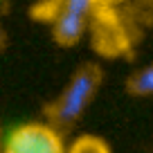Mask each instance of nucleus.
Segmentation results:
<instances>
[{"instance_id":"6","label":"nucleus","mask_w":153,"mask_h":153,"mask_svg":"<svg viewBox=\"0 0 153 153\" xmlns=\"http://www.w3.org/2000/svg\"><path fill=\"white\" fill-rule=\"evenodd\" d=\"M68 153H110V149L104 140L92 137V135H83L68 149Z\"/></svg>"},{"instance_id":"3","label":"nucleus","mask_w":153,"mask_h":153,"mask_svg":"<svg viewBox=\"0 0 153 153\" xmlns=\"http://www.w3.org/2000/svg\"><path fill=\"white\" fill-rule=\"evenodd\" d=\"M92 45L104 56H117L128 50V34L120 23L115 9L97 7L92 16Z\"/></svg>"},{"instance_id":"7","label":"nucleus","mask_w":153,"mask_h":153,"mask_svg":"<svg viewBox=\"0 0 153 153\" xmlns=\"http://www.w3.org/2000/svg\"><path fill=\"white\" fill-rule=\"evenodd\" d=\"M117 2H122V0H97V7H110L113 9V5H117Z\"/></svg>"},{"instance_id":"2","label":"nucleus","mask_w":153,"mask_h":153,"mask_svg":"<svg viewBox=\"0 0 153 153\" xmlns=\"http://www.w3.org/2000/svg\"><path fill=\"white\" fill-rule=\"evenodd\" d=\"M5 153H65V149L52 126L23 124L11 131Z\"/></svg>"},{"instance_id":"1","label":"nucleus","mask_w":153,"mask_h":153,"mask_svg":"<svg viewBox=\"0 0 153 153\" xmlns=\"http://www.w3.org/2000/svg\"><path fill=\"white\" fill-rule=\"evenodd\" d=\"M101 83V68L97 63H83L79 70L72 74L70 83L63 88L61 97L50 106V117L54 124L68 126L81 117L86 106L92 101L97 88Z\"/></svg>"},{"instance_id":"5","label":"nucleus","mask_w":153,"mask_h":153,"mask_svg":"<svg viewBox=\"0 0 153 153\" xmlns=\"http://www.w3.org/2000/svg\"><path fill=\"white\" fill-rule=\"evenodd\" d=\"M126 88H128V92L140 95V97L142 95H153V65L135 72L128 81H126Z\"/></svg>"},{"instance_id":"4","label":"nucleus","mask_w":153,"mask_h":153,"mask_svg":"<svg viewBox=\"0 0 153 153\" xmlns=\"http://www.w3.org/2000/svg\"><path fill=\"white\" fill-rule=\"evenodd\" d=\"M86 25H88V18L83 16H76V14H70V11H59V16L54 18V41L63 48H70V45H76L79 38L83 36L86 32Z\"/></svg>"}]
</instances>
